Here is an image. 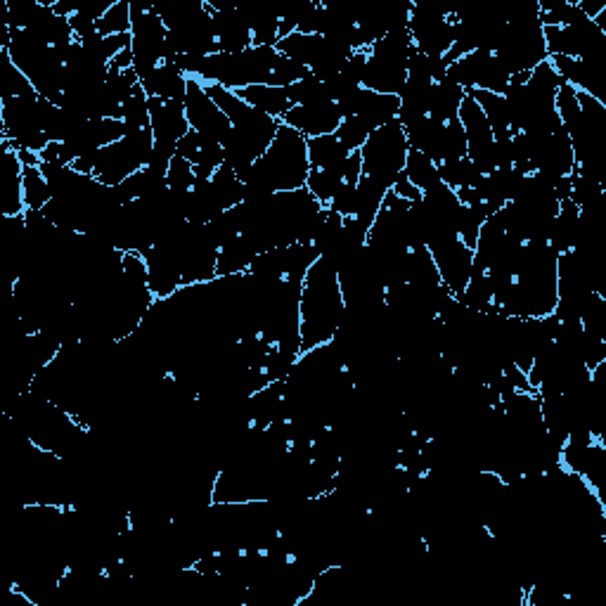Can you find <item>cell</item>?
Listing matches in <instances>:
<instances>
[{
  "instance_id": "cell-1",
  "label": "cell",
  "mask_w": 606,
  "mask_h": 606,
  "mask_svg": "<svg viewBox=\"0 0 606 606\" xmlns=\"http://www.w3.org/2000/svg\"><path fill=\"white\" fill-rule=\"evenodd\" d=\"M204 86L206 93L216 100V105L230 119V133L221 143L225 166L235 171L237 176H242L256 159L266 154L277 131H280L282 121L247 105L242 98H237L235 90L218 86V83H204Z\"/></svg>"
},
{
  "instance_id": "cell-2",
  "label": "cell",
  "mask_w": 606,
  "mask_h": 606,
  "mask_svg": "<svg viewBox=\"0 0 606 606\" xmlns=\"http://www.w3.org/2000/svg\"><path fill=\"white\" fill-rule=\"evenodd\" d=\"M308 173H311V161H308L306 138L282 124L266 154L240 176L244 202L306 188Z\"/></svg>"
},
{
  "instance_id": "cell-3",
  "label": "cell",
  "mask_w": 606,
  "mask_h": 606,
  "mask_svg": "<svg viewBox=\"0 0 606 606\" xmlns=\"http://www.w3.org/2000/svg\"><path fill=\"white\" fill-rule=\"evenodd\" d=\"M346 303L341 294L337 266L320 256L306 273L301 287V353L330 344L344 320Z\"/></svg>"
},
{
  "instance_id": "cell-4",
  "label": "cell",
  "mask_w": 606,
  "mask_h": 606,
  "mask_svg": "<svg viewBox=\"0 0 606 606\" xmlns=\"http://www.w3.org/2000/svg\"><path fill=\"white\" fill-rule=\"evenodd\" d=\"M505 17L507 29L495 55L500 57V62L512 76L533 72L540 62L550 57L545 45V27L540 22L538 0L512 5L505 10Z\"/></svg>"
},
{
  "instance_id": "cell-5",
  "label": "cell",
  "mask_w": 606,
  "mask_h": 606,
  "mask_svg": "<svg viewBox=\"0 0 606 606\" xmlns=\"http://www.w3.org/2000/svg\"><path fill=\"white\" fill-rule=\"evenodd\" d=\"M154 152V135L152 128H138V131H128L124 138L116 143L102 147V150L88 154V157L76 159L72 164L74 171L83 176H93L95 180L105 185H121L133 173L145 169L150 164Z\"/></svg>"
},
{
  "instance_id": "cell-6",
  "label": "cell",
  "mask_w": 606,
  "mask_h": 606,
  "mask_svg": "<svg viewBox=\"0 0 606 606\" xmlns=\"http://www.w3.org/2000/svg\"><path fill=\"white\" fill-rule=\"evenodd\" d=\"M415 43L408 29L386 34L372 48H367V64L363 74V88L382 95H401L408 81V62Z\"/></svg>"
},
{
  "instance_id": "cell-7",
  "label": "cell",
  "mask_w": 606,
  "mask_h": 606,
  "mask_svg": "<svg viewBox=\"0 0 606 606\" xmlns=\"http://www.w3.org/2000/svg\"><path fill=\"white\" fill-rule=\"evenodd\" d=\"M408 135L401 121H391L370 133L367 143L360 147L363 159V176L375 180L384 190H393L396 180L403 176L405 161H408Z\"/></svg>"
},
{
  "instance_id": "cell-8",
  "label": "cell",
  "mask_w": 606,
  "mask_h": 606,
  "mask_svg": "<svg viewBox=\"0 0 606 606\" xmlns=\"http://www.w3.org/2000/svg\"><path fill=\"white\" fill-rule=\"evenodd\" d=\"M131 53L138 79L150 74L164 60L176 57L169 45V31L161 22L154 3L131 0Z\"/></svg>"
},
{
  "instance_id": "cell-9",
  "label": "cell",
  "mask_w": 606,
  "mask_h": 606,
  "mask_svg": "<svg viewBox=\"0 0 606 606\" xmlns=\"http://www.w3.org/2000/svg\"><path fill=\"white\" fill-rule=\"evenodd\" d=\"M43 105L45 98L38 93L27 98H0V131L12 150L41 154L50 145L43 131Z\"/></svg>"
},
{
  "instance_id": "cell-10",
  "label": "cell",
  "mask_w": 606,
  "mask_h": 606,
  "mask_svg": "<svg viewBox=\"0 0 606 606\" xmlns=\"http://www.w3.org/2000/svg\"><path fill=\"white\" fill-rule=\"evenodd\" d=\"M408 34L419 53L443 57L455 41V10L438 3H412Z\"/></svg>"
},
{
  "instance_id": "cell-11",
  "label": "cell",
  "mask_w": 606,
  "mask_h": 606,
  "mask_svg": "<svg viewBox=\"0 0 606 606\" xmlns=\"http://www.w3.org/2000/svg\"><path fill=\"white\" fill-rule=\"evenodd\" d=\"M448 76L464 90H488L495 95H505L509 81H512V74L507 72L500 57L486 53V50H474V53L460 57L448 67Z\"/></svg>"
},
{
  "instance_id": "cell-12",
  "label": "cell",
  "mask_w": 606,
  "mask_h": 606,
  "mask_svg": "<svg viewBox=\"0 0 606 606\" xmlns=\"http://www.w3.org/2000/svg\"><path fill=\"white\" fill-rule=\"evenodd\" d=\"M185 116H188L190 131L202 133L206 138L223 143L225 135L230 133V119L216 100L206 93V86L199 79H188L185 88Z\"/></svg>"
},
{
  "instance_id": "cell-13",
  "label": "cell",
  "mask_w": 606,
  "mask_h": 606,
  "mask_svg": "<svg viewBox=\"0 0 606 606\" xmlns=\"http://www.w3.org/2000/svg\"><path fill=\"white\" fill-rule=\"evenodd\" d=\"M460 124L464 128V138H467V159L479 169L483 176H488L495 169L493 147L495 138L491 126H488L486 116H483L479 102L467 93L464 98L460 114H457Z\"/></svg>"
},
{
  "instance_id": "cell-14",
  "label": "cell",
  "mask_w": 606,
  "mask_h": 606,
  "mask_svg": "<svg viewBox=\"0 0 606 606\" xmlns=\"http://www.w3.org/2000/svg\"><path fill=\"white\" fill-rule=\"evenodd\" d=\"M337 107L341 119L356 116V119L370 126L372 131H377V128H382L398 119L401 100H398V95H382L375 93V90L356 88L353 93H348L346 98H341L337 102Z\"/></svg>"
},
{
  "instance_id": "cell-15",
  "label": "cell",
  "mask_w": 606,
  "mask_h": 606,
  "mask_svg": "<svg viewBox=\"0 0 606 606\" xmlns=\"http://www.w3.org/2000/svg\"><path fill=\"white\" fill-rule=\"evenodd\" d=\"M429 254L434 256L438 275H441V285L457 299L464 292V287H467L469 277H472L474 249L464 247L460 240H453L441 244V247L429 249Z\"/></svg>"
},
{
  "instance_id": "cell-16",
  "label": "cell",
  "mask_w": 606,
  "mask_h": 606,
  "mask_svg": "<svg viewBox=\"0 0 606 606\" xmlns=\"http://www.w3.org/2000/svg\"><path fill=\"white\" fill-rule=\"evenodd\" d=\"M282 124L294 128L303 138H320V135L337 133L341 114L337 102H313V105H294L282 116Z\"/></svg>"
},
{
  "instance_id": "cell-17",
  "label": "cell",
  "mask_w": 606,
  "mask_h": 606,
  "mask_svg": "<svg viewBox=\"0 0 606 606\" xmlns=\"http://www.w3.org/2000/svg\"><path fill=\"white\" fill-rule=\"evenodd\" d=\"M206 5H209L211 17H214V34H216L218 53H242V50H247L254 45L251 29H249L247 19L242 17L240 8L214 3V0H206Z\"/></svg>"
},
{
  "instance_id": "cell-18",
  "label": "cell",
  "mask_w": 606,
  "mask_h": 606,
  "mask_svg": "<svg viewBox=\"0 0 606 606\" xmlns=\"http://www.w3.org/2000/svg\"><path fill=\"white\" fill-rule=\"evenodd\" d=\"M143 256L147 266V287H150L154 299H166V296L183 289V268L169 247L154 244Z\"/></svg>"
},
{
  "instance_id": "cell-19",
  "label": "cell",
  "mask_w": 606,
  "mask_h": 606,
  "mask_svg": "<svg viewBox=\"0 0 606 606\" xmlns=\"http://www.w3.org/2000/svg\"><path fill=\"white\" fill-rule=\"evenodd\" d=\"M0 214L24 216V164L12 147L0 143Z\"/></svg>"
},
{
  "instance_id": "cell-20",
  "label": "cell",
  "mask_w": 606,
  "mask_h": 606,
  "mask_svg": "<svg viewBox=\"0 0 606 606\" xmlns=\"http://www.w3.org/2000/svg\"><path fill=\"white\" fill-rule=\"evenodd\" d=\"M176 152L195 166L197 180H209L225 164L223 145L218 143V140H211L195 131H190L183 140H180Z\"/></svg>"
},
{
  "instance_id": "cell-21",
  "label": "cell",
  "mask_w": 606,
  "mask_h": 606,
  "mask_svg": "<svg viewBox=\"0 0 606 606\" xmlns=\"http://www.w3.org/2000/svg\"><path fill=\"white\" fill-rule=\"evenodd\" d=\"M140 86L147 93V98L161 100H185V88H188V76L176 67L173 60H164L159 67H154L150 74L140 79Z\"/></svg>"
},
{
  "instance_id": "cell-22",
  "label": "cell",
  "mask_w": 606,
  "mask_h": 606,
  "mask_svg": "<svg viewBox=\"0 0 606 606\" xmlns=\"http://www.w3.org/2000/svg\"><path fill=\"white\" fill-rule=\"evenodd\" d=\"M464 98H467V90L450 79L446 74L441 81H436L431 86L429 93V119L438 121V124H448V121L457 119Z\"/></svg>"
},
{
  "instance_id": "cell-23",
  "label": "cell",
  "mask_w": 606,
  "mask_h": 606,
  "mask_svg": "<svg viewBox=\"0 0 606 606\" xmlns=\"http://www.w3.org/2000/svg\"><path fill=\"white\" fill-rule=\"evenodd\" d=\"M242 17L247 19L251 38H254L256 48H275L280 41V17H277L275 8H266V5H237Z\"/></svg>"
},
{
  "instance_id": "cell-24",
  "label": "cell",
  "mask_w": 606,
  "mask_h": 606,
  "mask_svg": "<svg viewBox=\"0 0 606 606\" xmlns=\"http://www.w3.org/2000/svg\"><path fill=\"white\" fill-rule=\"evenodd\" d=\"M578 228H580V209L571 199H564L559 204L557 216L552 221V230H550V247L557 251V254H566V251H573L578 240Z\"/></svg>"
},
{
  "instance_id": "cell-25",
  "label": "cell",
  "mask_w": 606,
  "mask_h": 606,
  "mask_svg": "<svg viewBox=\"0 0 606 606\" xmlns=\"http://www.w3.org/2000/svg\"><path fill=\"white\" fill-rule=\"evenodd\" d=\"M235 95L247 102V105L261 109L263 114L273 116V119H280V121H282V116H285L289 109L294 107L287 98L285 88L266 86V83H263V86H249V88L235 90Z\"/></svg>"
},
{
  "instance_id": "cell-26",
  "label": "cell",
  "mask_w": 606,
  "mask_h": 606,
  "mask_svg": "<svg viewBox=\"0 0 606 606\" xmlns=\"http://www.w3.org/2000/svg\"><path fill=\"white\" fill-rule=\"evenodd\" d=\"M467 93L472 95L476 102H479L481 112H483V116H486L495 140H509L517 135L512 128V121H509L507 105H505V98H502V95L488 93V90H467Z\"/></svg>"
},
{
  "instance_id": "cell-27",
  "label": "cell",
  "mask_w": 606,
  "mask_h": 606,
  "mask_svg": "<svg viewBox=\"0 0 606 606\" xmlns=\"http://www.w3.org/2000/svg\"><path fill=\"white\" fill-rule=\"evenodd\" d=\"M83 116H79L72 109L55 105V102L45 100L43 105V131L48 135L50 143H67L72 135L79 131L83 124Z\"/></svg>"
},
{
  "instance_id": "cell-28",
  "label": "cell",
  "mask_w": 606,
  "mask_h": 606,
  "mask_svg": "<svg viewBox=\"0 0 606 606\" xmlns=\"http://www.w3.org/2000/svg\"><path fill=\"white\" fill-rule=\"evenodd\" d=\"M259 251L251 244L247 237H237L230 244L218 251V266L216 275L218 277H230V275H244L251 268V263L256 261Z\"/></svg>"
},
{
  "instance_id": "cell-29",
  "label": "cell",
  "mask_w": 606,
  "mask_h": 606,
  "mask_svg": "<svg viewBox=\"0 0 606 606\" xmlns=\"http://www.w3.org/2000/svg\"><path fill=\"white\" fill-rule=\"evenodd\" d=\"M405 282L422 289L441 287V275H438L434 256L429 254L427 247L408 251V259H405Z\"/></svg>"
},
{
  "instance_id": "cell-30",
  "label": "cell",
  "mask_w": 606,
  "mask_h": 606,
  "mask_svg": "<svg viewBox=\"0 0 606 606\" xmlns=\"http://www.w3.org/2000/svg\"><path fill=\"white\" fill-rule=\"evenodd\" d=\"M386 192L389 190H384L382 185L375 183V180L360 176L358 185H356V216L353 218H356L360 225H365L367 230L372 228L377 214L382 211Z\"/></svg>"
},
{
  "instance_id": "cell-31",
  "label": "cell",
  "mask_w": 606,
  "mask_h": 606,
  "mask_svg": "<svg viewBox=\"0 0 606 606\" xmlns=\"http://www.w3.org/2000/svg\"><path fill=\"white\" fill-rule=\"evenodd\" d=\"M306 145L311 169H332V166H341L348 159V154H351L346 152V147L339 143L334 133L306 140Z\"/></svg>"
},
{
  "instance_id": "cell-32",
  "label": "cell",
  "mask_w": 606,
  "mask_h": 606,
  "mask_svg": "<svg viewBox=\"0 0 606 606\" xmlns=\"http://www.w3.org/2000/svg\"><path fill=\"white\" fill-rule=\"evenodd\" d=\"M438 176H441L443 183L455 192L464 188H481L483 178H486L467 157L438 164Z\"/></svg>"
},
{
  "instance_id": "cell-33",
  "label": "cell",
  "mask_w": 606,
  "mask_h": 606,
  "mask_svg": "<svg viewBox=\"0 0 606 606\" xmlns=\"http://www.w3.org/2000/svg\"><path fill=\"white\" fill-rule=\"evenodd\" d=\"M344 183V164L332 166V169H311L306 180V190L311 192L322 206H327Z\"/></svg>"
},
{
  "instance_id": "cell-34",
  "label": "cell",
  "mask_w": 606,
  "mask_h": 606,
  "mask_svg": "<svg viewBox=\"0 0 606 606\" xmlns=\"http://www.w3.org/2000/svg\"><path fill=\"white\" fill-rule=\"evenodd\" d=\"M457 299H460V303H464V306L474 313L495 311L491 277H488V273H472L467 287H464V292L457 296Z\"/></svg>"
},
{
  "instance_id": "cell-35",
  "label": "cell",
  "mask_w": 606,
  "mask_h": 606,
  "mask_svg": "<svg viewBox=\"0 0 606 606\" xmlns=\"http://www.w3.org/2000/svg\"><path fill=\"white\" fill-rule=\"evenodd\" d=\"M403 173L419 192H427L434 188V185L443 183L441 176H438V164H434L427 154H422L417 150L408 152V161H405Z\"/></svg>"
},
{
  "instance_id": "cell-36",
  "label": "cell",
  "mask_w": 606,
  "mask_h": 606,
  "mask_svg": "<svg viewBox=\"0 0 606 606\" xmlns=\"http://www.w3.org/2000/svg\"><path fill=\"white\" fill-rule=\"evenodd\" d=\"M488 218H491V216H488L486 206H483V204H474V206L462 204L460 206V211H457L455 228H457V237H460V242L464 244V247L476 249V242H479V232H481L483 223H486Z\"/></svg>"
},
{
  "instance_id": "cell-37",
  "label": "cell",
  "mask_w": 606,
  "mask_h": 606,
  "mask_svg": "<svg viewBox=\"0 0 606 606\" xmlns=\"http://www.w3.org/2000/svg\"><path fill=\"white\" fill-rule=\"evenodd\" d=\"M53 199L48 180L38 166H24V206L27 211H43Z\"/></svg>"
},
{
  "instance_id": "cell-38",
  "label": "cell",
  "mask_w": 606,
  "mask_h": 606,
  "mask_svg": "<svg viewBox=\"0 0 606 606\" xmlns=\"http://www.w3.org/2000/svg\"><path fill=\"white\" fill-rule=\"evenodd\" d=\"M287 98L292 105H313V102H332L330 90H327V83L320 81L318 76L308 72L301 81L287 86Z\"/></svg>"
},
{
  "instance_id": "cell-39",
  "label": "cell",
  "mask_w": 606,
  "mask_h": 606,
  "mask_svg": "<svg viewBox=\"0 0 606 606\" xmlns=\"http://www.w3.org/2000/svg\"><path fill=\"white\" fill-rule=\"evenodd\" d=\"M446 74H448V67H446V62H443V57L424 55V53H419L417 48L412 50L410 62H408V79L422 81V83H436V81H441Z\"/></svg>"
},
{
  "instance_id": "cell-40",
  "label": "cell",
  "mask_w": 606,
  "mask_h": 606,
  "mask_svg": "<svg viewBox=\"0 0 606 606\" xmlns=\"http://www.w3.org/2000/svg\"><path fill=\"white\" fill-rule=\"evenodd\" d=\"M100 36L131 34V0H116L98 22Z\"/></svg>"
},
{
  "instance_id": "cell-41",
  "label": "cell",
  "mask_w": 606,
  "mask_h": 606,
  "mask_svg": "<svg viewBox=\"0 0 606 606\" xmlns=\"http://www.w3.org/2000/svg\"><path fill=\"white\" fill-rule=\"evenodd\" d=\"M606 195L604 185L599 180L585 176V173L573 171L571 173V202L578 206V209H585V206L599 202Z\"/></svg>"
},
{
  "instance_id": "cell-42",
  "label": "cell",
  "mask_w": 606,
  "mask_h": 606,
  "mask_svg": "<svg viewBox=\"0 0 606 606\" xmlns=\"http://www.w3.org/2000/svg\"><path fill=\"white\" fill-rule=\"evenodd\" d=\"M121 121H124L128 131H138V128L150 126V107H147V93L143 86H135L133 95L126 100L124 112H121Z\"/></svg>"
},
{
  "instance_id": "cell-43",
  "label": "cell",
  "mask_w": 606,
  "mask_h": 606,
  "mask_svg": "<svg viewBox=\"0 0 606 606\" xmlns=\"http://www.w3.org/2000/svg\"><path fill=\"white\" fill-rule=\"evenodd\" d=\"M372 128L363 124V121L356 119V116H348V119H341V126L337 128V140L346 147V152H360V147L367 143L370 138Z\"/></svg>"
},
{
  "instance_id": "cell-44",
  "label": "cell",
  "mask_w": 606,
  "mask_h": 606,
  "mask_svg": "<svg viewBox=\"0 0 606 606\" xmlns=\"http://www.w3.org/2000/svg\"><path fill=\"white\" fill-rule=\"evenodd\" d=\"M306 74H308V67H303L301 62L292 60V57L280 55V57H277L273 72H270V79H268L266 86L287 88V86H292V83L301 81Z\"/></svg>"
},
{
  "instance_id": "cell-45",
  "label": "cell",
  "mask_w": 606,
  "mask_h": 606,
  "mask_svg": "<svg viewBox=\"0 0 606 606\" xmlns=\"http://www.w3.org/2000/svg\"><path fill=\"white\" fill-rule=\"evenodd\" d=\"M195 183H197L195 166H192L185 157L176 154V157L171 159L169 171H166V185H169L171 190L190 192L192 188H195Z\"/></svg>"
},
{
  "instance_id": "cell-46",
  "label": "cell",
  "mask_w": 606,
  "mask_h": 606,
  "mask_svg": "<svg viewBox=\"0 0 606 606\" xmlns=\"http://www.w3.org/2000/svg\"><path fill=\"white\" fill-rule=\"evenodd\" d=\"M356 185L358 183H344V185H341V190L332 197V202L327 204V209L334 211V214L344 216V218L356 216Z\"/></svg>"
},
{
  "instance_id": "cell-47",
  "label": "cell",
  "mask_w": 606,
  "mask_h": 606,
  "mask_svg": "<svg viewBox=\"0 0 606 606\" xmlns=\"http://www.w3.org/2000/svg\"><path fill=\"white\" fill-rule=\"evenodd\" d=\"M391 192H396V195H398V197L408 199V202H417V199H419V197H422V192H419V190L415 188V185H412V183H410V180H408V178H405V173H403V176H401V178H398V180H396V185H393V190H391Z\"/></svg>"
}]
</instances>
